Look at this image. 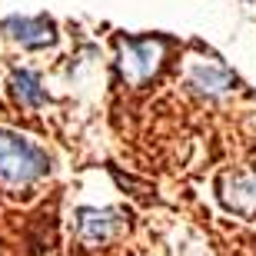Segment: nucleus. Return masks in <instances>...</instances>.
Segmentation results:
<instances>
[{
  "label": "nucleus",
  "instance_id": "5",
  "mask_svg": "<svg viewBox=\"0 0 256 256\" xmlns=\"http://www.w3.org/2000/svg\"><path fill=\"white\" fill-rule=\"evenodd\" d=\"M116 230V213L114 210H80V236L86 243L106 240Z\"/></svg>",
  "mask_w": 256,
  "mask_h": 256
},
{
  "label": "nucleus",
  "instance_id": "6",
  "mask_svg": "<svg viewBox=\"0 0 256 256\" xmlns=\"http://www.w3.org/2000/svg\"><path fill=\"white\" fill-rule=\"evenodd\" d=\"M14 96H17L24 106H40L44 100H47V94H44V86H40V80L30 70H17L14 74Z\"/></svg>",
  "mask_w": 256,
  "mask_h": 256
},
{
  "label": "nucleus",
  "instance_id": "3",
  "mask_svg": "<svg viewBox=\"0 0 256 256\" xmlns=\"http://www.w3.org/2000/svg\"><path fill=\"white\" fill-rule=\"evenodd\" d=\"M4 30H10V37L20 40L24 47H47V44H54V24L47 17H10V20H4Z\"/></svg>",
  "mask_w": 256,
  "mask_h": 256
},
{
  "label": "nucleus",
  "instance_id": "1",
  "mask_svg": "<svg viewBox=\"0 0 256 256\" xmlns=\"http://www.w3.org/2000/svg\"><path fill=\"white\" fill-rule=\"evenodd\" d=\"M47 153L14 133H0V183L4 186H30L47 173Z\"/></svg>",
  "mask_w": 256,
  "mask_h": 256
},
{
  "label": "nucleus",
  "instance_id": "4",
  "mask_svg": "<svg viewBox=\"0 0 256 256\" xmlns=\"http://www.w3.org/2000/svg\"><path fill=\"white\" fill-rule=\"evenodd\" d=\"M226 183H233V193H223V203L243 216H253L250 203L256 206V173H233L226 176Z\"/></svg>",
  "mask_w": 256,
  "mask_h": 256
},
{
  "label": "nucleus",
  "instance_id": "2",
  "mask_svg": "<svg viewBox=\"0 0 256 256\" xmlns=\"http://www.w3.org/2000/svg\"><path fill=\"white\" fill-rule=\"evenodd\" d=\"M163 54V44H153V40H133L124 47V74L130 80H146V76L156 70Z\"/></svg>",
  "mask_w": 256,
  "mask_h": 256
}]
</instances>
